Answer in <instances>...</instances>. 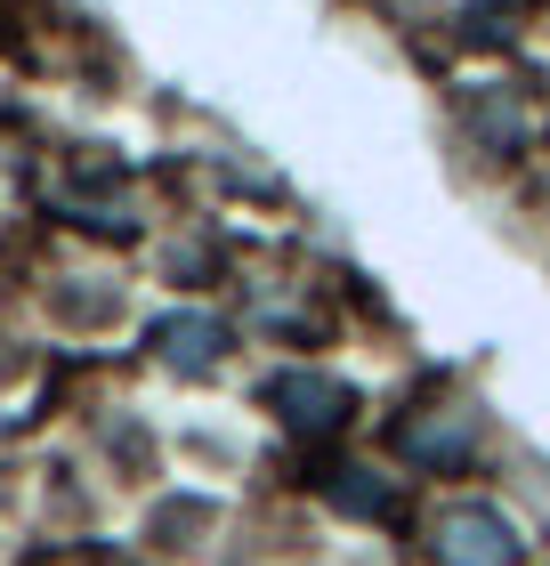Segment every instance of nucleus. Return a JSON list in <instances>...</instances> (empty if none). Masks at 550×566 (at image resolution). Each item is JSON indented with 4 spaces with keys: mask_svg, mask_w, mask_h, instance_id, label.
Instances as JSON below:
<instances>
[{
    "mask_svg": "<svg viewBox=\"0 0 550 566\" xmlns=\"http://www.w3.org/2000/svg\"><path fill=\"white\" fill-rule=\"evenodd\" d=\"M437 566H518L510 518H502V510H478V502L445 510V518H437Z\"/></svg>",
    "mask_w": 550,
    "mask_h": 566,
    "instance_id": "nucleus-1",
    "label": "nucleus"
},
{
    "mask_svg": "<svg viewBox=\"0 0 550 566\" xmlns=\"http://www.w3.org/2000/svg\"><path fill=\"white\" fill-rule=\"evenodd\" d=\"M268 397H276V413L292 421L300 437H332V429H349V389H340V380H324V373H283Z\"/></svg>",
    "mask_w": 550,
    "mask_h": 566,
    "instance_id": "nucleus-2",
    "label": "nucleus"
},
{
    "mask_svg": "<svg viewBox=\"0 0 550 566\" xmlns=\"http://www.w3.org/2000/svg\"><path fill=\"white\" fill-rule=\"evenodd\" d=\"M163 348H170V365L211 373V365H219V348H227V332H219L211 316H178V324H163Z\"/></svg>",
    "mask_w": 550,
    "mask_h": 566,
    "instance_id": "nucleus-3",
    "label": "nucleus"
},
{
    "mask_svg": "<svg viewBox=\"0 0 550 566\" xmlns=\"http://www.w3.org/2000/svg\"><path fill=\"white\" fill-rule=\"evenodd\" d=\"M324 485H332L349 510H388V485H381V478H324Z\"/></svg>",
    "mask_w": 550,
    "mask_h": 566,
    "instance_id": "nucleus-4",
    "label": "nucleus"
}]
</instances>
